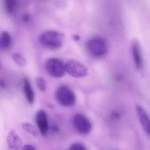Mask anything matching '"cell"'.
Instances as JSON below:
<instances>
[{"label":"cell","instance_id":"obj_1","mask_svg":"<svg viewBox=\"0 0 150 150\" xmlns=\"http://www.w3.org/2000/svg\"><path fill=\"white\" fill-rule=\"evenodd\" d=\"M86 49L90 56L100 58L107 55L108 46L105 38L100 36H94L88 40L86 44Z\"/></svg>","mask_w":150,"mask_h":150},{"label":"cell","instance_id":"obj_2","mask_svg":"<svg viewBox=\"0 0 150 150\" xmlns=\"http://www.w3.org/2000/svg\"><path fill=\"white\" fill-rule=\"evenodd\" d=\"M64 41V36L62 33L53 30L44 31L39 38L40 44L50 50L59 49L63 46Z\"/></svg>","mask_w":150,"mask_h":150},{"label":"cell","instance_id":"obj_3","mask_svg":"<svg viewBox=\"0 0 150 150\" xmlns=\"http://www.w3.org/2000/svg\"><path fill=\"white\" fill-rule=\"evenodd\" d=\"M55 96L58 103L64 107H72L76 103L75 93L67 86L59 87L56 90Z\"/></svg>","mask_w":150,"mask_h":150},{"label":"cell","instance_id":"obj_4","mask_svg":"<svg viewBox=\"0 0 150 150\" xmlns=\"http://www.w3.org/2000/svg\"><path fill=\"white\" fill-rule=\"evenodd\" d=\"M46 71L52 77L58 78L65 74V64L59 59L52 58L46 61L45 64Z\"/></svg>","mask_w":150,"mask_h":150},{"label":"cell","instance_id":"obj_5","mask_svg":"<svg viewBox=\"0 0 150 150\" xmlns=\"http://www.w3.org/2000/svg\"><path fill=\"white\" fill-rule=\"evenodd\" d=\"M66 71L74 78H81L88 74L87 67L82 63L74 59H70L65 64Z\"/></svg>","mask_w":150,"mask_h":150},{"label":"cell","instance_id":"obj_6","mask_svg":"<svg viewBox=\"0 0 150 150\" xmlns=\"http://www.w3.org/2000/svg\"><path fill=\"white\" fill-rule=\"evenodd\" d=\"M72 124L76 131L82 135H87L91 132L93 128L90 120L83 114H76L73 117Z\"/></svg>","mask_w":150,"mask_h":150},{"label":"cell","instance_id":"obj_7","mask_svg":"<svg viewBox=\"0 0 150 150\" xmlns=\"http://www.w3.org/2000/svg\"><path fill=\"white\" fill-rule=\"evenodd\" d=\"M36 122L40 133L42 136L47 135L49 131V124L47 115L44 110H40L36 114Z\"/></svg>","mask_w":150,"mask_h":150},{"label":"cell","instance_id":"obj_8","mask_svg":"<svg viewBox=\"0 0 150 150\" xmlns=\"http://www.w3.org/2000/svg\"><path fill=\"white\" fill-rule=\"evenodd\" d=\"M131 50L135 66L137 69L141 70L143 67V58L140 45L137 40H134L132 42Z\"/></svg>","mask_w":150,"mask_h":150},{"label":"cell","instance_id":"obj_9","mask_svg":"<svg viewBox=\"0 0 150 150\" xmlns=\"http://www.w3.org/2000/svg\"><path fill=\"white\" fill-rule=\"evenodd\" d=\"M136 111L143 129L147 135H150V120L147 113L144 109L139 105L136 107Z\"/></svg>","mask_w":150,"mask_h":150},{"label":"cell","instance_id":"obj_10","mask_svg":"<svg viewBox=\"0 0 150 150\" xmlns=\"http://www.w3.org/2000/svg\"><path fill=\"white\" fill-rule=\"evenodd\" d=\"M8 147L12 150H19L22 144L21 139L13 129L10 131L7 137Z\"/></svg>","mask_w":150,"mask_h":150},{"label":"cell","instance_id":"obj_11","mask_svg":"<svg viewBox=\"0 0 150 150\" xmlns=\"http://www.w3.org/2000/svg\"><path fill=\"white\" fill-rule=\"evenodd\" d=\"M23 89H24L25 96L28 101L30 104H33L35 101V93L33 91L30 82L28 78H25L24 79Z\"/></svg>","mask_w":150,"mask_h":150},{"label":"cell","instance_id":"obj_12","mask_svg":"<svg viewBox=\"0 0 150 150\" xmlns=\"http://www.w3.org/2000/svg\"><path fill=\"white\" fill-rule=\"evenodd\" d=\"M12 43L10 34L8 31H4L0 35V48L3 49H8Z\"/></svg>","mask_w":150,"mask_h":150},{"label":"cell","instance_id":"obj_13","mask_svg":"<svg viewBox=\"0 0 150 150\" xmlns=\"http://www.w3.org/2000/svg\"><path fill=\"white\" fill-rule=\"evenodd\" d=\"M22 127L24 130L30 133L32 136L35 137L38 136V131L35 126L29 123H23L22 124Z\"/></svg>","mask_w":150,"mask_h":150},{"label":"cell","instance_id":"obj_14","mask_svg":"<svg viewBox=\"0 0 150 150\" xmlns=\"http://www.w3.org/2000/svg\"><path fill=\"white\" fill-rule=\"evenodd\" d=\"M14 61L20 67H24L27 64L26 59L19 53H14L12 55Z\"/></svg>","mask_w":150,"mask_h":150},{"label":"cell","instance_id":"obj_15","mask_svg":"<svg viewBox=\"0 0 150 150\" xmlns=\"http://www.w3.org/2000/svg\"><path fill=\"white\" fill-rule=\"evenodd\" d=\"M6 11L8 13H12L14 11L16 6V1L15 0H6L5 1Z\"/></svg>","mask_w":150,"mask_h":150},{"label":"cell","instance_id":"obj_16","mask_svg":"<svg viewBox=\"0 0 150 150\" xmlns=\"http://www.w3.org/2000/svg\"><path fill=\"white\" fill-rule=\"evenodd\" d=\"M37 86L38 89L44 92L46 89V82L43 78L42 77H38L36 79Z\"/></svg>","mask_w":150,"mask_h":150},{"label":"cell","instance_id":"obj_17","mask_svg":"<svg viewBox=\"0 0 150 150\" xmlns=\"http://www.w3.org/2000/svg\"><path fill=\"white\" fill-rule=\"evenodd\" d=\"M69 150H88L86 146H84L82 144L80 143H74L73 144Z\"/></svg>","mask_w":150,"mask_h":150},{"label":"cell","instance_id":"obj_18","mask_svg":"<svg viewBox=\"0 0 150 150\" xmlns=\"http://www.w3.org/2000/svg\"><path fill=\"white\" fill-rule=\"evenodd\" d=\"M23 150H37L33 146L30 144H26L23 146Z\"/></svg>","mask_w":150,"mask_h":150},{"label":"cell","instance_id":"obj_19","mask_svg":"<svg viewBox=\"0 0 150 150\" xmlns=\"http://www.w3.org/2000/svg\"><path fill=\"white\" fill-rule=\"evenodd\" d=\"M30 19V16L29 15L26 14L23 16L22 20L24 22L27 23L29 21Z\"/></svg>","mask_w":150,"mask_h":150},{"label":"cell","instance_id":"obj_20","mask_svg":"<svg viewBox=\"0 0 150 150\" xmlns=\"http://www.w3.org/2000/svg\"><path fill=\"white\" fill-rule=\"evenodd\" d=\"M0 86L2 88H5L6 85H5V82L3 81L0 80Z\"/></svg>","mask_w":150,"mask_h":150},{"label":"cell","instance_id":"obj_21","mask_svg":"<svg viewBox=\"0 0 150 150\" xmlns=\"http://www.w3.org/2000/svg\"><path fill=\"white\" fill-rule=\"evenodd\" d=\"M2 68H3V66H2V64H1V63L0 62V71H1V70L2 69Z\"/></svg>","mask_w":150,"mask_h":150}]
</instances>
